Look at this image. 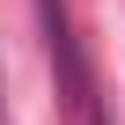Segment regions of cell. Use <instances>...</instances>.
I'll list each match as a JSON object with an SVG mask.
<instances>
[{
	"instance_id": "cell-1",
	"label": "cell",
	"mask_w": 125,
	"mask_h": 125,
	"mask_svg": "<svg viewBox=\"0 0 125 125\" xmlns=\"http://www.w3.org/2000/svg\"><path fill=\"white\" fill-rule=\"evenodd\" d=\"M88 125H103V118H96V110H88Z\"/></svg>"
}]
</instances>
